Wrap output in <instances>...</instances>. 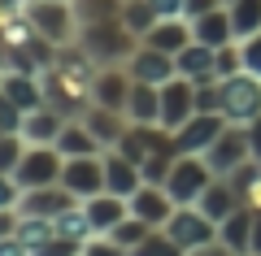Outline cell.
Here are the masks:
<instances>
[{
  "label": "cell",
  "mask_w": 261,
  "mask_h": 256,
  "mask_svg": "<svg viewBox=\"0 0 261 256\" xmlns=\"http://www.w3.org/2000/svg\"><path fill=\"white\" fill-rule=\"evenodd\" d=\"M83 213L92 221V235H109L122 217H130V200L118 195V191H96V195L83 200Z\"/></svg>",
  "instance_id": "13"
},
{
  "label": "cell",
  "mask_w": 261,
  "mask_h": 256,
  "mask_svg": "<svg viewBox=\"0 0 261 256\" xmlns=\"http://www.w3.org/2000/svg\"><path fill=\"white\" fill-rule=\"evenodd\" d=\"M226 9H231V22H235V39L261 31V0H231Z\"/></svg>",
  "instance_id": "27"
},
{
  "label": "cell",
  "mask_w": 261,
  "mask_h": 256,
  "mask_svg": "<svg viewBox=\"0 0 261 256\" xmlns=\"http://www.w3.org/2000/svg\"><path fill=\"white\" fill-rule=\"evenodd\" d=\"M126 118L130 122H161V87L157 82H130L126 96Z\"/></svg>",
  "instance_id": "22"
},
{
  "label": "cell",
  "mask_w": 261,
  "mask_h": 256,
  "mask_svg": "<svg viewBox=\"0 0 261 256\" xmlns=\"http://www.w3.org/2000/svg\"><path fill=\"white\" fill-rule=\"evenodd\" d=\"M205 156L209 165H214V174H231V169H240L244 161H252V148H248V126H240V122H226L222 126V135L214 139V144L205 148Z\"/></svg>",
  "instance_id": "7"
},
{
  "label": "cell",
  "mask_w": 261,
  "mask_h": 256,
  "mask_svg": "<svg viewBox=\"0 0 261 256\" xmlns=\"http://www.w3.org/2000/svg\"><path fill=\"white\" fill-rule=\"evenodd\" d=\"M79 13V26L87 22H105V18H122V0H70Z\"/></svg>",
  "instance_id": "28"
},
{
  "label": "cell",
  "mask_w": 261,
  "mask_h": 256,
  "mask_svg": "<svg viewBox=\"0 0 261 256\" xmlns=\"http://www.w3.org/2000/svg\"><path fill=\"white\" fill-rule=\"evenodd\" d=\"M152 5H157V13H161V18H178L187 0H152Z\"/></svg>",
  "instance_id": "32"
},
{
  "label": "cell",
  "mask_w": 261,
  "mask_h": 256,
  "mask_svg": "<svg viewBox=\"0 0 261 256\" xmlns=\"http://www.w3.org/2000/svg\"><path fill=\"white\" fill-rule=\"evenodd\" d=\"M166 230L178 243V252H209V247H218V221L200 204H178L174 217L166 221Z\"/></svg>",
  "instance_id": "2"
},
{
  "label": "cell",
  "mask_w": 261,
  "mask_h": 256,
  "mask_svg": "<svg viewBox=\"0 0 261 256\" xmlns=\"http://www.w3.org/2000/svg\"><path fill=\"white\" fill-rule=\"evenodd\" d=\"M126 70H130V78H140V82H170L178 74V65H174V56L170 52H161V48H152V44H140L135 52H130V61H126Z\"/></svg>",
  "instance_id": "12"
},
{
  "label": "cell",
  "mask_w": 261,
  "mask_h": 256,
  "mask_svg": "<svg viewBox=\"0 0 261 256\" xmlns=\"http://www.w3.org/2000/svg\"><path fill=\"white\" fill-rule=\"evenodd\" d=\"M0 96L22 109H39L44 104V82H39L35 70H5L0 74Z\"/></svg>",
  "instance_id": "16"
},
{
  "label": "cell",
  "mask_w": 261,
  "mask_h": 256,
  "mask_svg": "<svg viewBox=\"0 0 261 256\" xmlns=\"http://www.w3.org/2000/svg\"><path fill=\"white\" fill-rule=\"evenodd\" d=\"M31 18V26L39 31V35H48L53 44H74L79 35V13L70 0H27L22 5Z\"/></svg>",
  "instance_id": "4"
},
{
  "label": "cell",
  "mask_w": 261,
  "mask_h": 256,
  "mask_svg": "<svg viewBox=\"0 0 261 256\" xmlns=\"http://www.w3.org/2000/svg\"><path fill=\"white\" fill-rule=\"evenodd\" d=\"M122 22H126V26L144 39V35L161 22V13H157V5H152V0H122Z\"/></svg>",
  "instance_id": "25"
},
{
  "label": "cell",
  "mask_w": 261,
  "mask_h": 256,
  "mask_svg": "<svg viewBox=\"0 0 261 256\" xmlns=\"http://www.w3.org/2000/svg\"><path fill=\"white\" fill-rule=\"evenodd\" d=\"M192 35L196 44H209V48H222L235 39V22H231V9L226 5H218V9L200 13V18H192Z\"/></svg>",
  "instance_id": "18"
},
{
  "label": "cell",
  "mask_w": 261,
  "mask_h": 256,
  "mask_svg": "<svg viewBox=\"0 0 261 256\" xmlns=\"http://www.w3.org/2000/svg\"><path fill=\"white\" fill-rule=\"evenodd\" d=\"M192 22L183 18V13H178V18H161L157 26L148 31V35H144V44H152V48H161V52H170V56H178L183 52L187 44H192Z\"/></svg>",
  "instance_id": "21"
},
{
  "label": "cell",
  "mask_w": 261,
  "mask_h": 256,
  "mask_svg": "<svg viewBox=\"0 0 261 256\" xmlns=\"http://www.w3.org/2000/svg\"><path fill=\"white\" fill-rule=\"evenodd\" d=\"M22 118H27V109L0 96V130H22Z\"/></svg>",
  "instance_id": "30"
},
{
  "label": "cell",
  "mask_w": 261,
  "mask_h": 256,
  "mask_svg": "<svg viewBox=\"0 0 261 256\" xmlns=\"http://www.w3.org/2000/svg\"><path fill=\"white\" fill-rule=\"evenodd\" d=\"M61 169H65V152L57 144H31L27 152H22L18 169H13V178H18L22 187H48V183H61Z\"/></svg>",
  "instance_id": "6"
},
{
  "label": "cell",
  "mask_w": 261,
  "mask_h": 256,
  "mask_svg": "<svg viewBox=\"0 0 261 256\" xmlns=\"http://www.w3.org/2000/svg\"><path fill=\"white\" fill-rule=\"evenodd\" d=\"M61 187H70L79 200L105 191V152H96V156H65Z\"/></svg>",
  "instance_id": "10"
},
{
  "label": "cell",
  "mask_w": 261,
  "mask_h": 256,
  "mask_svg": "<svg viewBox=\"0 0 261 256\" xmlns=\"http://www.w3.org/2000/svg\"><path fill=\"white\" fill-rule=\"evenodd\" d=\"M148 230H152L148 221H144V217H135V213H130V217H122L118 226L109 230V239H113V243L122 247V252H140V247H144V239H148Z\"/></svg>",
  "instance_id": "26"
},
{
  "label": "cell",
  "mask_w": 261,
  "mask_h": 256,
  "mask_svg": "<svg viewBox=\"0 0 261 256\" xmlns=\"http://www.w3.org/2000/svg\"><path fill=\"white\" fill-rule=\"evenodd\" d=\"M65 113L53 109V104H39V109H27V118H22V135L31 139V144H57V135H61L65 126Z\"/></svg>",
  "instance_id": "20"
},
{
  "label": "cell",
  "mask_w": 261,
  "mask_h": 256,
  "mask_svg": "<svg viewBox=\"0 0 261 256\" xmlns=\"http://www.w3.org/2000/svg\"><path fill=\"white\" fill-rule=\"evenodd\" d=\"M174 209H178L174 195H170L161 183H144L140 191L130 195V213H135V217H144L148 226H166V221L174 217Z\"/></svg>",
  "instance_id": "14"
},
{
  "label": "cell",
  "mask_w": 261,
  "mask_h": 256,
  "mask_svg": "<svg viewBox=\"0 0 261 256\" xmlns=\"http://www.w3.org/2000/svg\"><path fill=\"white\" fill-rule=\"evenodd\" d=\"M218 82H222V113H226V122L248 126V122L261 113V78L248 74V70H240V74L218 78Z\"/></svg>",
  "instance_id": "5"
},
{
  "label": "cell",
  "mask_w": 261,
  "mask_h": 256,
  "mask_svg": "<svg viewBox=\"0 0 261 256\" xmlns=\"http://www.w3.org/2000/svg\"><path fill=\"white\" fill-rule=\"evenodd\" d=\"M222 5H231V0H222Z\"/></svg>",
  "instance_id": "34"
},
{
  "label": "cell",
  "mask_w": 261,
  "mask_h": 256,
  "mask_svg": "<svg viewBox=\"0 0 261 256\" xmlns=\"http://www.w3.org/2000/svg\"><path fill=\"white\" fill-rule=\"evenodd\" d=\"M57 148H61L65 156H96V152H105V144L87 130V122L83 118H70L61 126V135H57Z\"/></svg>",
  "instance_id": "23"
},
{
  "label": "cell",
  "mask_w": 261,
  "mask_h": 256,
  "mask_svg": "<svg viewBox=\"0 0 261 256\" xmlns=\"http://www.w3.org/2000/svg\"><path fill=\"white\" fill-rule=\"evenodd\" d=\"M252 226H257V209H252V204L235 209L231 217L218 226V247H222V252H235V256L252 252Z\"/></svg>",
  "instance_id": "15"
},
{
  "label": "cell",
  "mask_w": 261,
  "mask_h": 256,
  "mask_svg": "<svg viewBox=\"0 0 261 256\" xmlns=\"http://www.w3.org/2000/svg\"><path fill=\"white\" fill-rule=\"evenodd\" d=\"M222 126H226V113H218V109L214 113H192V118L174 130V148L178 152H205V148L222 135Z\"/></svg>",
  "instance_id": "11"
},
{
  "label": "cell",
  "mask_w": 261,
  "mask_h": 256,
  "mask_svg": "<svg viewBox=\"0 0 261 256\" xmlns=\"http://www.w3.org/2000/svg\"><path fill=\"white\" fill-rule=\"evenodd\" d=\"M83 122H87V130H92L105 148H118V139L126 135V126H130V118L122 109H105V104H87Z\"/></svg>",
  "instance_id": "19"
},
{
  "label": "cell",
  "mask_w": 261,
  "mask_h": 256,
  "mask_svg": "<svg viewBox=\"0 0 261 256\" xmlns=\"http://www.w3.org/2000/svg\"><path fill=\"white\" fill-rule=\"evenodd\" d=\"M252 252L261 256V209H257V226H252Z\"/></svg>",
  "instance_id": "33"
},
{
  "label": "cell",
  "mask_w": 261,
  "mask_h": 256,
  "mask_svg": "<svg viewBox=\"0 0 261 256\" xmlns=\"http://www.w3.org/2000/svg\"><path fill=\"white\" fill-rule=\"evenodd\" d=\"M214 178H218L214 165L200 152H178L174 165H170V174H166V191L174 195V204H196Z\"/></svg>",
  "instance_id": "3"
},
{
  "label": "cell",
  "mask_w": 261,
  "mask_h": 256,
  "mask_svg": "<svg viewBox=\"0 0 261 256\" xmlns=\"http://www.w3.org/2000/svg\"><path fill=\"white\" fill-rule=\"evenodd\" d=\"M196 204H200V209H205L209 217H214L218 226H222V221L231 217L235 209H244V195H240V187H235L231 178H222V174H218L214 183L205 187V195H200V200H196Z\"/></svg>",
  "instance_id": "17"
},
{
  "label": "cell",
  "mask_w": 261,
  "mask_h": 256,
  "mask_svg": "<svg viewBox=\"0 0 261 256\" xmlns=\"http://www.w3.org/2000/svg\"><path fill=\"white\" fill-rule=\"evenodd\" d=\"M214 56H218V48L196 44V39H192V44L174 56V65H178L183 78H196V82H200V78H218V74H214Z\"/></svg>",
  "instance_id": "24"
},
{
  "label": "cell",
  "mask_w": 261,
  "mask_h": 256,
  "mask_svg": "<svg viewBox=\"0 0 261 256\" xmlns=\"http://www.w3.org/2000/svg\"><path fill=\"white\" fill-rule=\"evenodd\" d=\"M240 52H244V70L261 78V31H257V35H244V39H240Z\"/></svg>",
  "instance_id": "29"
},
{
  "label": "cell",
  "mask_w": 261,
  "mask_h": 256,
  "mask_svg": "<svg viewBox=\"0 0 261 256\" xmlns=\"http://www.w3.org/2000/svg\"><path fill=\"white\" fill-rule=\"evenodd\" d=\"M74 204H83L70 187H61V183H48V187H31V191H22V204H18V213L22 217H44V221H57L61 213H70Z\"/></svg>",
  "instance_id": "8"
},
{
  "label": "cell",
  "mask_w": 261,
  "mask_h": 256,
  "mask_svg": "<svg viewBox=\"0 0 261 256\" xmlns=\"http://www.w3.org/2000/svg\"><path fill=\"white\" fill-rule=\"evenodd\" d=\"M248 148H252V161H261V113L248 122Z\"/></svg>",
  "instance_id": "31"
},
{
  "label": "cell",
  "mask_w": 261,
  "mask_h": 256,
  "mask_svg": "<svg viewBox=\"0 0 261 256\" xmlns=\"http://www.w3.org/2000/svg\"><path fill=\"white\" fill-rule=\"evenodd\" d=\"M196 109V78H183V74H174L170 82H161V126L166 130H178Z\"/></svg>",
  "instance_id": "9"
},
{
  "label": "cell",
  "mask_w": 261,
  "mask_h": 256,
  "mask_svg": "<svg viewBox=\"0 0 261 256\" xmlns=\"http://www.w3.org/2000/svg\"><path fill=\"white\" fill-rule=\"evenodd\" d=\"M74 44L83 48L96 65H126L130 52H135L144 39L135 35L122 18H105V22H87V26H79Z\"/></svg>",
  "instance_id": "1"
}]
</instances>
